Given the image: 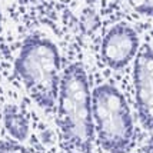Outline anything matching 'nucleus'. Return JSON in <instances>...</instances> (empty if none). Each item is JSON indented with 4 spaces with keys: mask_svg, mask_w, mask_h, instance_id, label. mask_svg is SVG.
<instances>
[{
    "mask_svg": "<svg viewBox=\"0 0 153 153\" xmlns=\"http://www.w3.org/2000/svg\"><path fill=\"white\" fill-rule=\"evenodd\" d=\"M94 134L109 153H126L133 145L134 127L125 96L112 85H100L92 92Z\"/></svg>",
    "mask_w": 153,
    "mask_h": 153,
    "instance_id": "3",
    "label": "nucleus"
},
{
    "mask_svg": "<svg viewBox=\"0 0 153 153\" xmlns=\"http://www.w3.org/2000/svg\"><path fill=\"white\" fill-rule=\"evenodd\" d=\"M132 1L137 10L153 16V0H132Z\"/></svg>",
    "mask_w": 153,
    "mask_h": 153,
    "instance_id": "8",
    "label": "nucleus"
},
{
    "mask_svg": "<svg viewBox=\"0 0 153 153\" xmlns=\"http://www.w3.org/2000/svg\"><path fill=\"white\" fill-rule=\"evenodd\" d=\"M16 73L43 109H53L60 89V56L50 40L30 37L16 60Z\"/></svg>",
    "mask_w": 153,
    "mask_h": 153,
    "instance_id": "2",
    "label": "nucleus"
},
{
    "mask_svg": "<svg viewBox=\"0 0 153 153\" xmlns=\"http://www.w3.org/2000/svg\"><path fill=\"white\" fill-rule=\"evenodd\" d=\"M3 120H4V127L7 132L13 136L16 140L26 139L29 134V117L26 113L17 106H7L4 109V114H3Z\"/></svg>",
    "mask_w": 153,
    "mask_h": 153,
    "instance_id": "6",
    "label": "nucleus"
},
{
    "mask_svg": "<svg viewBox=\"0 0 153 153\" xmlns=\"http://www.w3.org/2000/svg\"><path fill=\"white\" fill-rule=\"evenodd\" d=\"M134 97L142 125L153 130V52L143 47L134 60Z\"/></svg>",
    "mask_w": 153,
    "mask_h": 153,
    "instance_id": "4",
    "label": "nucleus"
},
{
    "mask_svg": "<svg viewBox=\"0 0 153 153\" xmlns=\"http://www.w3.org/2000/svg\"><path fill=\"white\" fill-rule=\"evenodd\" d=\"M137 50V37L132 29L126 26L113 27L103 40L102 57L109 67L123 69L133 59Z\"/></svg>",
    "mask_w": 153,
    "mask_h": 153,
    "instance_id": "5",
    "label": "nucleus"
},
{
    "mask_svg": "<svg viewBox=\"0 0 153 153\" xmlns=\"http://www.w3.org/2000/svg\"><path fill=\"white\" fill-rule=\"evenodd\" d=\"M0 153H27L26 149L17 142L12 140H3L0 142Z\"/></svg>",
    "mask_w": 153,
    "mask_h": 153,
    "instance_id": "7",
    "label": "nucleus"
},
{
    "mask_svg": "<svg viewBox=\"0 0 153 153\" xmlns=\"http://www.w3.org/2000/svg\"><path fill=\"white\" fill-rule=\"evenodd\" d=\"M57 117L69 153H90L94 137L92 93L85 69L79 63L66 67L60 80Z\"/></svg>",
    "mask_w": 153,
    "mask_h": 153,
    "instance_id": "1",
    "label": "nucleus"
}]
</instances>
